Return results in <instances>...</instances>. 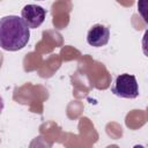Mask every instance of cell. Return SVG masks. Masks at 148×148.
Masks as SVG:
<instances>
[{
	"mask_svg": "<svg viewBox=\"0 0 148 148\" xmlns=\"http://www.w3.org/2000/svg\"><path fill=\"white\" fill-rule=\"evenodd\" d=\"M30 38V31L22 17L8 15L0 18V47L6 51L23 49Z\"/></svg>",
	"mask_w": 148,
	"mask_h": 148,
	"instance_id": "cell-1",
	"label": "cell"
},
{
	"mask_svg": "<svg viewBox=\"0 0 148 148\" xmlns=\"http://www.w3.org/2000/svg\"><path fill=\"white\" fill-rule=\"evenodd\" d=\"M112 92L121 98H136L139 96V87L134 75L120 74L116 77Z\"/></svg>",
	"mask_w": 148,
	"mask_h": 148,
	"instance_id": "cell-2",
	"label": "cell"
},
{
	"mask_svg": "<svg viewBox=\"0 0 148 148\" xmlns=\"http://www.w3.org/2000/svg\"><path fill=\"white\" fill-rule=\"evenodd\" d=\"M21 16L27 25L31 29L38 28L45 20L46 10L37 5H27L21 12Z\"/></svg>",
	"mask_w": 148,
	"mask_h": 148,
	"instance_id": "cell-3",
	"label": "cell"
},
{
	"mask_svg": "<svg viewBox=\"0 0 148 148\" xmlns=\"http://www.w3.org/2000/svg\"><path fill=\"white\" fill-rule=\"evenodd\" d=\"M110 38V30L103 24H95L87 34V42L89 45L99 47L108 44Z\"/></svg>",
	"mask_w": 148,
	"mask_h": 148,
	"instance_id": "cell-4",
	"label": "cell"
},
{
	"mask_svg": "<svg viewBox=\"0 0 148 148\" xmlns=\"http://www.w3.org/2000/svg\"><path fill=\"white\" fill-rule=\"evenodd\" d=\"M2 110H3V99H2V97L0 96V113L2 112Z\"/></svg>",
	"mask_w": 148,
	"mask_h": 148,
	"instance_id": "cell-5",
	"label": "cell"
}]
</instances>
